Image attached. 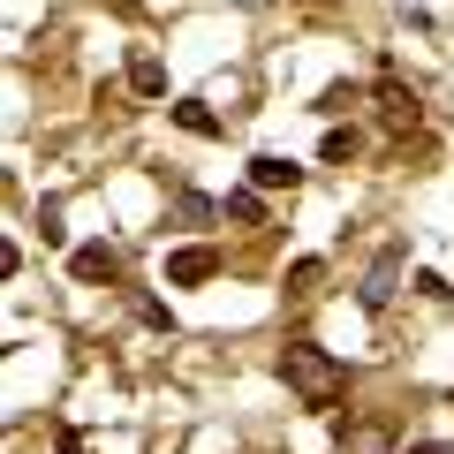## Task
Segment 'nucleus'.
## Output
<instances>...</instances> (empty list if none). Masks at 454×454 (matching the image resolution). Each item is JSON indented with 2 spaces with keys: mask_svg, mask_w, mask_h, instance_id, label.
I'll list each match as a JSON object with an SVG mask.
<instances>
[{
  "mask_svg": "<svg viewBox=\"0 0 454 454\" xmlns=\"http://www.w3.org/2000/svg\"><path fill=\"white\" fill-rule=\"evenodd\" d=\"M280 379H288V394L303 409H333L340 394H348V372L325 356L318 340H288V348H280Z\"/></svg>",
  "mask_w": 454,
  "mask_h": 454,
  "instance_id": "nucleus-1",
  "label": "nucleus"
},
{
  "mask_svg": "<svg viewBox=\"0 0 454 454\" xmlns=\"http://www.w3.org/2000/svg\"><path fill=\"white\" fill-rule=\"evenodd\" d=\"M212 273H220V250H205V243H190V250L167 258V288H197V280H212Z\"/></svg>",
  "mask_w": 454,
  "mask_h": 454,
  "instance_id": "nucleus-2",
  "label": "nucleus"
},
{
  "mask_svg": "<svg viewBox=\"0 0 454 454\" xmlns=\"http://www.w3.org/2000/svg\"><path fill=\"white\" fill-rule=\"evenodd\" d=\"M295 182H303V167L280 160V152H258L250 160V190H295Z\"/></svg>",
  "mask_w": 454,
  "mask_h": 454,
  "instance_id": "nucleus-3",
  "label": "nucleus"
},
{
  "mask_svg": "<svg viewBox=\"0 0 454 454\" xmlns=\"http://www.w3.org/2000/svg\"><path fill=\"white\" fill-rule=\"evenodd\" d=\"M114 265H121V258H114V250H106V243H83V250H76V258H68V273H76V280H83V288H98V280H114Z\"/></svg>",
  "mask_w": 454,
  "mask_h": 454,
  "instance_id": "nucleus-4",
  "label": "nucleus"
},
{
  "mask_svg": "<svg viewBox=\"0 0 454 454\" xmlns=\"http://www.w3.org/2000/svg\"><path fill=\"white\" fill-rule=\"evenodd\" d=\"M379 114H387V129H417V98H409L394 76L379 83Z\"/></svg>",
  "mask_w": 454,
  "mask_h": 454,
  "instance_id": "nucleus-5",
  "label": "nucleus"
},
{
  "mask_svg": "<svg viewBox=\"0 0 454 454\" xmlns=\"http://www.w3.org/2000/svg\"><path fill=\"white\" fill-rule=\"evenodd\" d=\"M175 121H182V129H190V137H220V129H227L220 114L205 106V98H175Z\"/></svg>",
  "mask_w": 454,
  "mask_h": 454,
  "instance_id": "nucleus-6",
  "label": "nucleus"
},
{
  "mask_svg": "<svg viewBox=\"0 0 454 454\" xmlns=\"http://www.w3.org/2000/svg\"><path fill=\"white\" fill-rule=\"evenodd\" d=\"M129 91H137V98H160V91H167V61L137 53V61H129Z\"/></svg>",
  "mask_w": 454,
  "mask_h": 454,
  "instance_id": "nucleus-7",
  "label": "nucleus"
},
{
  "mask_svg": "<svg viewBox=\"0 0 454 454\" xmlns=\"http://www.w3.org/2000/svg\"><path fill=\"white\" fill-rule=\"evenodd\" d=\"M394 273H402V250H387V258L372 265V280H364V303H372V310H379V303L394 295Z\"/></svg>",
  "mask_w": 454,
  "mask_h": 454,
  "instance_id": "nucleus-8",
  "label": "nucleus"
},
{
  "mask_svg": "<svg viewBox=\"0 0 454 454\" xmlns=\"http://www.w3.org/2000/svg\"><path fill=\"white\" fill-rule=\"evenodd\" d=\"M340 454H387V432L379 424H356V432H340Z\"/></svg>",
  "mask_w": 454,
  "mask_h": 454,
  "instance_id": "nucleus-9",
  "label": "nucleus"
},
{
  "mask_svg": "<svg viewBox=\"0 0 454 454\" xmlns=\"http://www.w3.org/2000/svg\"><path fill=\"white\" fill-rule=\"evenodd\" d=\"M318 280H325L318 258H295V265H288V295H318Z\"/></svg>",
  "mask_w": 454,
  "mask_h": 454,
  "instance_id": "nucleus-10",
  "label": "nucleus"
},
{
  "mask_svg": "<svg viewBox=\"0 0 454 454\" xmlns=\"http://www.w3.org/2000/svg\"><path fill=\"white\" fill-rule=\"evenodd\" d=\"M227 220H265V190H235V197H227Z\"/></svg>",
  "mask_w": 454,
  "mask_h": 454,
  "instance_id": "nucleus-11",
  "label": "nucleus"
},
{
  "mask_svg": "<svg viewBox=\"0 0 454 454\" xmlns=\"http://www.w3.org/2000/svg\"><path fill=\"white\" fill-rule=\"evenodd\" d=\"M356 160V129H325V167H348Z\"/></svg>",
  "mask_w": 454,
  "mask_h": 454,
  "instance_id": "nucleus-12",
  "label": "nucleus"
},
{
  "mask_svg": "<svg viewBox=\"0 0 454 454\" xmlns=\"http://www.w3.org/2000/svg\"><path fill=\"white\" fill-rule=\"evenodd\" d=\"M348 106H356V91H348V83H333V91L318 98V114H348Z\"/></svg>",
  "mask_w": 454,
  "mask_h": 454,
  "instance_id": "nucleus-13",
  "label": "nucleus"
},
{
  "mask_svg": "<svg viewBox=\"0 0 454 454\" xmlns=\"http://www.w3.org/2000/svg\"><path fill=\"white\" fill-rule=\"evenodd\" d=\"M61 454H83V432H61Z\"/></svg>",
  "mask_w": 454,
  "mask_h": 454,
  "instance_id": "nucleus-14",
  "label": "nucleus"
},
{
  "mask_svg": "<svg viewBox=\"0 0 454 454\" xmlns=\"http://www.w3.org/2000/svg\"><path fill=\"white\" fill-rule=\"evenodd\" d=\"M409 454H454V447H439V439H424V447H409Z\"/></svg>",
  "mask_w": 454,
  "mask_h": 454,
  "instance_id": "nucleus-15",
  "label": "nucleus"
}]
</instances>
